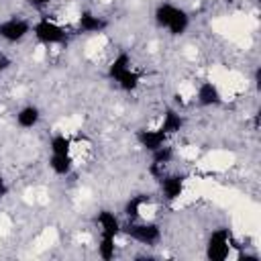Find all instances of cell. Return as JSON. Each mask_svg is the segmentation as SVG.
Returning a JSON list of instances; mask_svg holds the SVG:
<instances>
[{"label":"cell","mask_w":261,"mask_h":261,"mask_svg":"<svg viewBox=\"0 0 261 261\" xmlns=\"http://www.w3.org/2000/svg\"><path fill=\"white\" fill-rule=\"evenodd\" d=\"M181 126H184V116H181V114H177L175 110H167V112L163 114L161 124H159V128H161L167 137H169V135L179 133V130H181Z\"/></svg>","instance_id":"obj_12"},{"label":"cell","mask_w":261,"mask_h":261,"mask_svg":"<svg viewBox=\"0 0 261 261\" xmlns=\"http://www.w3.org/2000/svg\"><path fill=\"white\" fill-rule=\"evenodd\" d=\"M196 98L202 106H218L222 102V96H220V90L216 84L212 82H202L196 90Z\"/></svg>","instance_id":"obj_8"},{"label":"cell","mask_w":261,"mask_h":261,"mask_svg":"<svg viewBox=\"0 0 261 261\" xmlns=\"http://www.w3.org/2000/svg\"><path fill=\"white\" fill-rule=\"evenodd\" d=\"M122 230H124V234H128L133 241H137L141 245H155L161 239V228L155 222H137V220H130Z\"/></svg>","instance_id":"obj_2"},{"label":"cell","mask_w":261,"mask_h":261,"mask_svg":"<svg viewBox=\"0 0 261 261\" xmlns=\"http://www.w3.org/2000/svg\"><path fill=\"white\" fill-rule=\"evenodd\" d=\"M49 149L55 155H69L71 153V141H69V137H65L61 133L59 135H53L51 141H49Z\"/></svg>","instance_id":"obj_16"},{"label":"cell","mask_w":261,"mask_h":261,"mask_svg":"<svg viewBox=\"0 0 261 261\" xmlns=\"http://www.w3.org/2000/svg\"><path fill=\"white\" fill-rule=\"evenodd\" d=\"M171 157H173L171 147L163 145V147H159L157 151H153V165H165V163H167Z\"/></svg>","instance_id":"obj_19"},{"label":"cell","mask_w":261,"mask_h":261,"mask_svg":"<svg viewBox=\"0 0 261 261\" xmlns=\"http://www.w3.org/2000/svg\"><path fill=\"white\" fill-rule=\"evenodd\" d=\"M230 253V234L226 228H218L210 234L206 245V257L212 261H224Z\"/></svg>","instance_id":"obj_4"},{"label":"cell","mask_w":261,"mask_h":261,"mask_svg":"<svg viewBox=\"0 0 261 261\" xmlns=\"http://www.w3.org/2000/svg\"><path fill=\"white\" fill-rule=\"evenodd\" d=\"M2 194H4V188H2V186H0V196H2Z\"/></svg>","instance_id":"obj_22"},{"label":"cell","mask_w":261,"mask_h":261,"mask_svg":"<svg viewBox=\"0 0 261 261\" xmlns=\"http://www.w3.org/2000/svg\"><path fill=\"white\" fill-rule=\"evenodd\" d=\"M31 2H33L35 6H45V4H49L51 0H31Z\"/></svg>","instance_id":"obj_21"},{"label":"cell","mask_w":261,"mask_h":261,"mask_svg":"<svg viewBox=\"0 0 261 261\" xmlns=\"http://www.w3.org/2000/svg\"><path fill=\"white\" fill-rule=\"evenodd\" d=\"M41 120V110L33 104L29 106H22L18 112H16V124L20 128H33L37 122Z\"/></svg>","instance_id":"obj_11"},{"label":"cell","mask_w":261,"mask_h":261,"mask_svg":"<svg viewBox=\"0 0 261 261\" xmlns=\"http://www.w3.org/2000/svg\"><path fill=\"white\" fill-rule=\"evenodd\" d=\"M137 141H139V145L143 149H147L149 153H153V151H157L159 147L165 145L167 135L161 128H141L137 133Z\"/></svg>","instance_id":"obj_6"},{"label":"cell","mask_w":261,"mask_h":261,"mask_svg":"<svg viewBox=\"0 0 261 261\" xmlns=\"http://www.w3.org/2000/svg\"><path fill=\"white\" fill-rule=\"evenodd\" d=\"M155 22L161 27V29H167L171 35L179 37L188 31L190 27V16L184 8L179 6H173L169 2H163L155 8Z\"/></svg>","instance_id":"obj_1"},{"label":"cell","mask_w":261,"mask_h":261,"mask_svg":"<svg viewBox=\"0 0 261 261\" xmlns=\"http://www.w3.org/2000/svg\"><path fill=\"white\" fill-rule=\"evenodd\" d=\"M49 167L53 169L55 175H67V173L71 171V167H73L71 155H55V153H51Z\"/></svg>","instance_id":"obj_13"},{"label":"cell","mask_w":261,"mask_h":261,"mask_svg":"<svg viewBox=\"0 0 261 261\" xmlns=\"http://www.w3.org/2000/svg\"><path fill=\"white\" fill-rule=\"evenodd\" d=\"M145 202H147V198H145V196H133V198L126 202V206H124V214H126V218L137 220Z\"/></svg>","instance_id":"obj_18"},{"label":"cell","mask_w":261,"mask_h":261,"mask_svg":"<svg viewBox=\"0 0 261 261\" xmlns=\"http://www.w3.org/2000/svg\"><path fill=\"white\" fill-rule=\"evenodd\" d=\"M184 186H186V175H165L161 179V192L163 198L173 202L184 194Z\"/></svg>","instance_id":"obj_7"},{"label":"cell","mask_w":261,"mask_h":261,"mask_svg":"<svg viewBox=\"0 0 261 261\" xmlns=\"http://www.w3.org/2000/svg\"><path fill=\"white\" fill-rule=\"evenodd\" d=\"M31 33V24L22 18H6L0 22V37L6 43H18Z\"/></svg>","instance_id":"obj_5"},{"label":"cell","mask_w":261,"mask_h":261,"mask_svg":"<svg viewBox=\"0 0 261 261\" xmlns=\"http://www.w3.org/2000/svg\"><path fill=\"white\" fill-rule=\"evenodd\" d=\"M114 82H116L124 92H133V90H137V88H139L141 77H139V73H137L133 67H128V69H126V71H122Z\"/></svg>","instance_id":"obj_14"},{"label":"cell","mask_w":261,"mask_h":261,"mask_svg":"<svg viewBox=\"0 0 261 261\" xmlns=\"http://www.w3.org/2000/svg\"><path fill=\"white\" fill-rule=\"evenodd\" d=\"M96 222L100 226V234H106V237H116L120 230H122V224L118 220V216L110 210H102L98 212L96 216Z\"/></svg>","instance_id":"obj_9"},{"label":"cell","mask_w":261,"mask_h":261,"mask_svg":"<svg viewBox=\"0 0 261 261\" xmlns=\"http://www.w3.org/2000/svg\"><path fill=\"white\" fill-rule=\"evenodd\" d=\"M116 237H106V234H100V245H98V255L102 259H112L114 253H116V243H114Z\"/></svg>","instance_id":"obj_17"},{"label":"cell","mask_w":261,"mask_h":261,"mask_svg":"<svg viewBox=\"0 0 261 261\" xmlns=\"http://www.w3.org/2000/svg\"><path fill=\"white\" fill-rule=\"evenodd\" d=\"M77 27L84 33H102L108 27V22L102 16H96L92 12H82L80 18H77Z\"/></svg>","instance_id":"obj_10"},{"label":"cell","mask_w":261,"mask_h":261,"mask_svg":"<svg viewBox=\"0 0 261 261\" xmlns=\"http://www.w3.org/2000/svg\"><path fill=\"white\" fill-rule=\"evenodd\" d=\"M33 33H35V39L43 45H59L67 41V33L49 18H39L33 27Z\"/></svg>","instance_id":"obj_3"},{"label":"cell","mask_w":261,"mask_h":261,"mask_svg":"<svg viewBox=\"0 0 261 261\" xmlns=\"http://www.w3.org/2000/svg\"><path fill=\"white\" fill-rule=\"evenodd\" d=\"M128 67H133L128 53H118V55L112 59V63L108 65V75H110L112 80H116V77H118L122 71H126Z\"/></svg>","instance_id":"obj_15"},{"label":"cell","mask_w":261,"mask_h":261,"mask_svg":"<svg viewBox=\"0 0 261 261\" xmlns=\"http://www.w3.org/2000/svg\"><path fill=\"white\" fill-rule=\"evenodd\" d=\"M8 67H10V59H8V57H6V55L0 51V75H2V73H4Z\"/></svg>","instance_id":"obj_20"}]
</instances>
